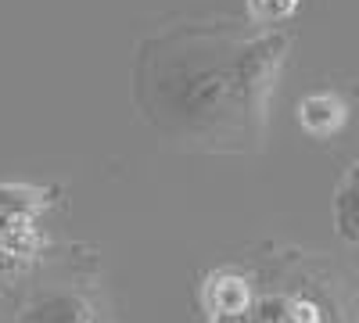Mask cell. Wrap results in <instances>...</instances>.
<instances>
[{"label":"cell","instance_id":"6da1fadb","mask_svg":"<svg viewBox=\"0 0 359 323\" xmlns=\"http://www.w3.org/2000/svg\"><path fill=\"white\" fill-rule=\"evenodd\" d=\"M291 33L245 22H180L133 54V108L165 144L201 155L266 148Z\"/></svg>","mask_w":359,"mask_h":323},{"label":"cell","instance_id":"7a4b0ae2","mask_svg":"<svg viewBox=\"0 0 359 323\" xmlns=\"http://www.w3.org/2000/svg\"><path fill=\"white\" fill-rule=\"evenodd\" d=\"M259 273L252 323H359L355 280L309 252H284Z\"/></svg>","mask_w":359,"mask_h":323},{"label":"cell","instance_id":"3957f363","mask_svg":"<svg viewBox=\"0 0 359 323\" xmlns=\"http://www.w3.org/2000/svg\"><path fill=\"white\" fill-rule=\"evenodd\" d=\"M15 323H104V309L83 280H43L18 305Z\"/></svg>","mask_w":359,"mask_h":323},{"label":"cell","instance_id":"277c9868","mask_svg":"<svg viewBox=\"0 0 359 323\" xmlns=\"http://www.w3.org/2000/svg\"><path fill=\"white\" fill-rule=\"evenodd\" d=\"M198 305L212 316H252L259 305V273L241 266H216L198 284Z\"/></svg>","mask_w":359,"mask_h":323},{"label":"cell","instance_id":"5b68a950","mask_svg":"<svg viewBox=\"0 0 359 323\" xmlns=\"http://www.w3.org/2000/svg\"><path fill=\"white\" fill-rule=\"evenodd\" d=\"M294 123L313 140H331L348 123V101L338 90H313L294 104Z\"/></svg>","mask_w":359,"mask_h":323},{"label":"cell","instance_id":"8992f818","mask_svg":"<svg viewBox=\"0 0 359 323\" xmlns=\"http://www.w3.org/2000/svg\"><path fill=\"white\" fill-rule=\"evenodd\" d=\"M331 219H334V233L338 241L359 255V158L345 165V172L334 184V198H331Z\"/></svg>","mask_w":359,"mask_h":323},{"label":"cell","instance_id":"52a82bcc","mask_svg":"<svg viewBox=\"0 0 359 323\" xmlns=\"http://www.w3.org/2000/svg\"><path fill=\"white\" fill-rule=\"evenodd\" d=\"M298 11H302V0H245V18L262 29H280Z\"/></svg>","mask_w":359,"mask_h":323},{"label":"cell","instance_id":"ba28073f","mask_svg":"<svg viewBox=\"0 0 359 323\" xmlns=\"http://www.w3.org/2000/svg\"><path fill=\"white\" fill-rule=\"evenodd\" d=\"M208 323H252V316H212Z\"/></svg>","mask_w":359,"mask_h":323}]
</instances>
